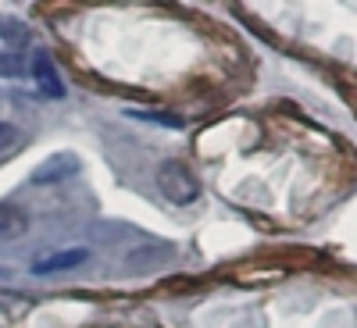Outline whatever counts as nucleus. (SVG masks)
I'll use <instances>...</instances> for the list:
<instances>
[{
    "mask_svg": "<svg viewBox=\"0 0 357 328\" xmlns=\"http://www.w3.org/2000/svg\"><path fill=\"white\" fill-rule=\"evenodd\" d=\"M158 189L172 200V203H193L200 196V182L193 178V171L186 164H178V161H165L158 168Z\"/></svg>",
    "mask_w": 357,
    "mask_h": 328,
    "instance_id": "f257e3e1",
    "label": "nucleus"
},
{
    "mask_svg": "<svg viewBox=\"0 0 357 328\" xmlns=\"http://www.w3.org/2000/svg\"><path fill=\"white\" fill-rule=\"evenodd\" d=\"M89 260V250L86 247H72V250H61V253H50L43 260L33 264V275H57V272H72V267L86 264Z\"/></svg>",
    "mask_w": 357,
    "mask_h": 328,
    "instance_id": "f03ea898",
    "label": "nucleus"
},
{
    "mask_svg": "<svg viewBox=\"0 0 357 328\" xmlns=\"http://www.w3.org/2000/svg\"><path fill=\"white\" fill-rule=\"evenodd\" d=\"M33 82L40 86V93L50 97V100L65 97V82H61V75H57V68L50 65L47 54H33Z\"/></svg>",
    "mask_w": 357,
    "mask_h": 328,
    "instance_id": "7ed1b4c3",
    "label": "nucleus"
},
{
    "mask_svg": "<svg viewBox=\"0 0 357 328\" xmlns=\"http://www.w3.org/2000/svg\"><path fill=\"white\" fill-rule=\"evenodd\" d=\"M75 171H79V161H75L72 154H54L47 164H40V168L33 171V182H36V186L61 182V178H68V175H75Z\"/></svg>",
    "mask_w": 357,
    "mask_h": 328,
    "instance_id": "20e7f679",
    "label": "nucleus"
},
{
    "mask_svg": "<svg viewBox=\"0 0 357 328\" xmlns=\"http://www.w3.org/2000/svg\"><path fill=\"white\" fill-rule=\"evenodd\" d=\"M29 232V214L15 203H0V243H11Z\"/></svg>",
    "mask_w": 357,
    "mask_h": 328,
    "instance_id": "39448f33",
    "label": "nucleus"
},
{
    "mask_svg": "<svg viewBox=\"0 0 357 328\" xmlns=\"http://www.w3.org/2000/svg\"><path fill=\"white\" fill-rule=\"evenodd\" d=\"M0 75H4V79L22 75V57L18 54H0Z\"/></svg>",
    "mask_w": 357,
    "mask_h": 328,
    "instance_id": "423d86ee",
    "label": "nucleus"
},
{
    "mask_svg": "<svg viewBox=\"0 0 357 328\" xmlns=\"http://www.w3.org/2000/svg\"><path fill=\"white\" fill-rule=\"evenodd\" d=\"M15 139H18V129H15V125H8V122H0V150L15 146Z\"/></svg>",
    "mask_w": 357,
    "mask_h": 328,
    "instance_id": "0eeeda50",
    "label": "nucleus"
},
{
    "mask_svg": "<svg viewBox=\"0 0 357 328\" xmlns=\"http://www.w3.org/2000/svg\"><path fill=\"white\" fill-rule=\"evenodd\" d=\"M8 304H25L18 292H0V307H8Z\"/></svg>",
    "mask_w": 357,
    "mask_h": 328,
    "instance_id": "6e6552de",
    "label": "nucleus"
},
{
    "mask_svg": "<svg viewBox=\"0 0 357 328\" xmlns=\"http://www.w3.org/2000/svg\"><path fill=\"white\" fill-rule=\"evenodd\" d=\"M8 275H11V272H8V267H0V279H8Z\"/></svg>",
    "mask_w": 357,
    "mask_h": 328,
    "instance_id": "1a4fd4ad",
    "label": "nucleus"
}]
</instances>
